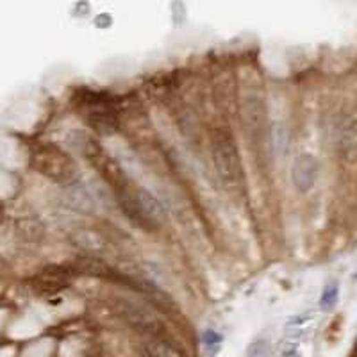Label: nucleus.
Segmentation results:
<instances>
[{
  "label": "nucleus",
  "mask_w": 357,
  "mask_h": 357,
  "mask_svg": "<svg viewBox=\"0 0 357 357\" xmlns=\"http://www.w3.org/2000/svg\"><path fill=\"white\" fill-rule=\"evenodd\" d=\"M211 156L218 177L227 187H236L241 178V159L236 141L229 132L216 131L211 141Z\"/></svg>",
  "instance_id": "obj_1"
},
{
  "label": "nucleus",
  "mask_w": 357,
  "mask_h": 357,
  "mask_svg": "<svg viewBox=\"0 0 357 357\" xmlns=\"http://www.w3.org/2000/svg\"><path fill=\"white\" fill-rule=\"evenodd\" d=\"M34 165L41 174L48 175L56 183L68 184V186L75 183L74 163H72L70 157L57 147L47 145V147L39 148L38 152L34 154Z\"/></svg>",
  "instance_id": "obj_2"
},
{
  "label": "nucleus",
  "mask_w": 357,
  "mask_h": 357,
  "mask_svg": "<svg viewBox=\"0 0 357 357\" xmlns=\"http://www.w3.org/2000/svg\"><path fill=\"white\" fill-rule=\"evenodd\" d=\"M83 116L101 134L109 136L118 131V118L114 114V109L111 108L109 102L102 101V99H93V96L86 99Z\"/></svg>",
  "instance_id": "obj_3"
},
{
  "label": "nucleus",
  "mask_w": 357,
  "mask_h": 357,
  "mask_svg": "<svg viewBox=\"0 0 357 357\" xmlns=\"http://www.w3.org/2000/svg\"><path fill=\"white\" fill-rule=\"evenodd\" d=\"M318 175V163L311 154H300L293 161L292 166V178L295 187L300 193H307L313 190Z\"/></svg>",
  "instance_id": "obj_4"
},
{
  "label": "nucleus",
  "mask_w": 357,
  "mask_h": 357,
  "mask_svg": "<svg viewBox=\"0 0 357 357\" xmlns=\"http://www.w3.org/2000/svg\"><path fill=\"white\" fill-rule=\"evenodd\" d=\"M265 105L256 96H249L245 99L243 104V125L245 132H249V136L252 138L254 143H257V140L261 138L263 140V129H265Z\"/></svg>",
  "instance_id": "obj_5"
},
{
  "label": "nucleus",
  "mask_w": 357,
  "mask_h": 357,
  "mask_svg": "<svg viewBox=\"0 0 357 357\" xmlns=\"http://www.w3.org/2000/svg\"><path fill=\"white\" fill-rule=\"evenodd\" d=\"M122 314H123V318L131 323L132 327H136L138 331H143V332L159 331V322L154 318L152 314L147 313L143 307H140V305L127 304L122 309Z\"/></svg>",
  "instance_id": "obj_6"
},
{
  "label": "nucleus",
  "mask_w": 357,
  "mask_h": 357,
  "mask_svg": "<svg viewBox=\"0 0 357 357\" xmlns=\"http://www.w3.org/2000/svg\"><path fill=\"white\" fill-rule=\"evenodd\" d=\"M134 198L138 202V207L145 214L150 225L156 227L163 222V207L159 205V202H157V198L152 193L145 192V190H138L134 193Z\"/></svg>",
  "instance_id": "obj_7"
},
{
  "label": "nucleus",
  "mask_w": 357,
  "mask_h": 357,
  "mask_svg": "<svg viewBox=\"0 0 357 357\" xmlns=\"http://www.w3.org/2000/svg\"><path fill=\"white\" fill-rule=\"evenodd\" d=\"M68 201H70L72 207L81 213L88 214L95 211V198H93L92 192L81 183H72L68 186Z\"/></svg>",
  "instance_id": "obj_8"
},
{
  "label": "nucleus",
  "mask_w": 357,
  "mask_h": 357,
  "mask_svg": "<svg viewBox=\"0 0 357 357\" xmlns=\"http://www.w3.org/2000/svg\"><path fill=\"white\" fill-rule=\"evenodd\" d=\"M338 148L340 154L347 157H354L357 154V120H349L340 127L338 132Z\"/></svg>",
  "instance_id": "obj_9"
},
{
  "label": "nucleus",
  "mask_w": 357,
  "mask_h": 357,
  "mask_svg": "<svg viewBox=\"0 0 357 357\" xmlns=\"http://www.w3.org/2000/svg\"><path fill=\"white\" fill-rule=\"evenodd\" d=\"M72 238H74L75 245L86 250L88 254H102L105 250L104 238L92 229H79Z\"/></svg>",
  "instance_id": "obj_10"
},
{
  "label": "nucleus",
  "mask_w": 357,
  "mask_h": 357,
  "mask_svg": "<svg viewBox=\"0 0 357 357\" xmlns=\"http://www.w3.org/2000/svg\"><path fill=\"white\" fill-rule=\"evenodd\" d=\"M270 138L274 152L277 154L279 159H284V157L287 156V152H289V131H287L286 123H274L270 131Z\"/></svg>",
  "instance_id": "obj_11"
},
{
  "label": "nucleus",
  "mask_w": 357,
  "mask_h": 357,
  "mask_svg": "<svg viewBox=\"0 0 357 357\" xmlns=\"http://www.w3.org/2000/svg\"><path fill=\"white\" fill-rule=\"evenodd\" d=\"M141 354H143V357H177L168 345L156 340L143 343V347H141Z\"/></svg>",
  "instance_id": "obj_12"
},
{
  "label": "nucleus",
  "mask_w": 357,
  "mask_h": 357,
  "mask_svg": "<svg viewBox=\"0 0 357 357\" xmlns=\"http://www.w3.org/2000/svg\"><path fill=\"white\" fill-rule=\"evenodd\" d=\"M270 341L266 338H257L250 343L245 357H270Z\"/></svg>",
  "instance_id": "obj_13"
},
{
  "label": "nucleus",
  "mask_w": 357,
  "mask_h": 357,
  "mask_svg": "<svg viewBox=\"0 0 357 357\" xmlns=\"http://www.w3.org/2000/svg\"><path fill=\"white\" fill-rule=\"evenodd\" d=\"M202 341H204L205 350L210 354H216L220 350V345H222V336L214 331H205L202 336Z\"/></svg>",
  "instance_id": "obj_14"
},
{
  "label": "nucleus",
  "mask_w": 357,
  "mask_h": 357,
  "mask_svg": "<svg viewBox=\"0 0 357 357\" xmlns=\"http://www.w3.org/2000/svg\"><path fill=\"white\" fill-rule=\"evenodd\" d=\"M338 293H340V289H338V286H336V284H331V286L327 287L325 292H323V295H322V307H323V309H331L332 305L336 304V300H338Z\"/></svg>",
  "instance_id": "obj_15"
},
{
  "label": "nucleus",
  "mask_w": 357,
  "mask_h": 357,
  "mask_svg": "<svg viewBox=\"0 0 357 357\" xmlns=\"http://www.w3.org/2000/svg\"><path fill=\"white\" fill-rule=\"evenodd\" d=\"M283 357H300L296 352H286Z\"/></svg>",
  "instance_id": "obj_16"
}]
</instances>
